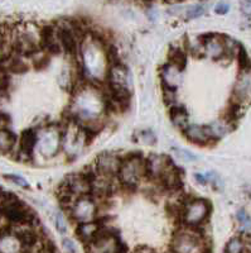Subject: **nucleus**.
Returning a JSON list of instances; mask_svg holds the SVG:
<instances>
[{
  "label": "nucleus",
  "instance_id": "13",
  "mask_svg": "<svg viewBox=\"0 0 251 253\" xmlns=\"http://www.w3.org/2000/svg\"><path fill=\"white\" fill-rule=\"evenodd\" d=\"M123 158L114 153H103L96 158V162L94 165V171L101 175L111 176V177H117V172L120 170Z\"/></svg>",
  "mask_w": 251,
  "mask_h": 253
},
{
  "label": "nucleus",
  "instance_id": "29",
  "mask_svg": "<svg viewBox=\"0 0 251 253\" xmlns=\"http://www.w3.org/2000/svg\"><path fill=\"white\" fill-rule=\"evenodd\" d=\"M6 178H8L9 181H12L13 184L18 185L19 187H24V189H28L29 184L27 181L26 178L22 177V176H18V175H6Z\"/></svg>",
  "mask_w": 251,
  "mask_h": 253
},
{
  "label": "nucleus",
  "instance_id": "35",
  "mask_svg": "<svg viewBox=\"0 0 251 253\" xmlns=\"http://www.w3.org/2000/svg\"><path fill=\"white\" fill-rule=\"evenodd\" d=\"M245 246H246V251L249 253H251V234H248L245 237Z\"/></svg>",
  "mask_w": 251,
  "mask_h": 253
},
{
  "label": "nucleus",
  "instance_id": "14",
  "mask_svg": "<svg viewBox=\"0 0 251 253\" xmlns=\"http://www.w3.org/2000/svg\"><path fill=\"white\" fill-rule=\"evenodd\" d=\"M160 79L164 89H174L177 90L182 81V67L168 62L160 70Z\"/></svg>",
  "mask_w": 251,
  "mask_h": 253
},
{
  "label": "nucleus",
  "instance_id": "1",
  "mask_svg": "<svg viewBox=\"0 0 251 253\" xmlns=\"http://www.w3.org/2000/svg\"><path fill=\"white\" fill-rule=\"evenodd\" d=\"M73 96L71 103V121L91 130H97L108 112L106 95L97 85L86 81L85 85L73 87Z\"/></svg>",
  "mask_w": 251,
  "mask_h": 253
},
{
  "label": "nucleus",
  "instance_id": "36",
  "mask_svg": "<svg viewBox=\"0 0 251 253\" xmlns=\"http://www.w3.org/2000/svg\"><path fill=\"white\" fill-rule=\"evenodd\" d=\"M203 253H207V252H203Z\"/></svg>",
  "mask_w": 251,
  "mask_h": 253
},
{
  "label": "nucleus",
  "instance_id": "23",
  "mask_svg": "<svg viewBox=\"0 0 251 253\" xmlns=\"http://www.w3.org/2000/svg\"><path fill=\"white\" fill-rule=\"evenodd\" d=\"M236 219L240 225V229L243 230L244 233H249L251 230V218L248 211L244 209H240L236 214Z\"/></svg>",
  "mask_w": 251,
  "mask_h": 253
},
{
  "label": "nucleus",
  "instance_id": "4",
  "mask_svg": "<svg viewBox=\"0 0 251 253\" xmlns=\"http://www.w3.org/2000/svg\"><path fill=\"white\" fill-rule=\"evenodd\" d=\"M146 177L145 160L140 156H129L124 158L117 172V181L128 189L137 187Z\"/></svg>",
  "mask_w": 251,
  "mask_h": 253
},
{
  "label": "nucleus",
  "instance_id": "32",
  "mask_svg": "<svg viewBox=\"0 0 251 253\" xmlns=\"http://www.w3.org/2000/svg\"><path fill=\"white\" fill-rule=\"evenodd\" d=\"M240 8H241V12L244 14L248 15V17H251V0H243Z\"/></svg>",
  "mask_w": 251,
  "mask_h": 253
},
{
  "label": "nucleus",
  "instance_id": "6",
  "mask_svg": "<svg viewBox=\"0 0 251 253\" xmlns=\"http://www.w3.org/2000/svg\"><path fill=\"white\" fill-rule=\"evenodd\" d=\"M211 213V205L203 199H192L184 203L180 209V219L184 227L196 228L205 223Z\"/></svg>",
  "mask_w": 251,
  "mask_h": 253
},
{
  "label": "nucleus",
  "instance_id": "12",
  "mask_svg": "<svg viewBox=\"0 0 251 253\" xmlns=\"http://www.w3.org/2000/svg\"><path fill=\"white\" fill-rule=\"evenodd\" d=\"M251 101V70L240 72L232 91V103L244 107Z\"/></svg>",
  "mask_w": 251,
  "mask_h": 253
},
{
  "label": "nucleus",
  "instance_id": "8",
  "mask_svg": "<svg viewBox=\"0 0 251 253\" xmlns=\"http://www.w3.org/2000/svg\"><path fill=\"white\" fill-rule=\"evenodd\" d=\"M70 215L77 224L85 223V221H91L96 219L97 211H99V205H97L96 198L92 194L90 195H83L77 198L69 209Z\"/></svg>",
  "mask_w": 251,
  "mask_h": 253
},
{
  "label": "nucleus",
  "instance_id": "5",
  "mask_svg": "<svg viewBox=\"0 0 251 253\" xmlns=\"http://www.w3.org/2000/svg\"><path fill=\"white\" fill-rule=\"evenodd\" d=\"M172 253H203L206 252L205 238L196 228L185 227L174 234Z\"/></svg>",
  "mask_w": 251,
  "mask_h": 253
},
{
  "label": "nucleus",
  "instance_id": "20",
  "mask_svg": "<svg viewBox=\"0 0 251 253\" xmlns=\"http://www.w3.org/2000/svg\"><path fill=\"white\" fill-rule=\"evenodd\" d=\"M171 119L173 126L177 128V129L184 130L188 126V113L184 108H179V107H173L171 110Z\"/></svg>",
  "mask_w": 251,
  "mask_h": 253
},
{
  "label": "nucleus",
  "instance_id": "25",
  "mask_svg": "<svg viewBox=\"0 0 251 253\" xmlns=\"http://www.w3.org/2000/svg\"><path fill=\"white\" fill-rule=\"evenodd\" d=\"M163 98H164V101H166L168 107H176V103H177V90L164 89L163 87Z\"/></svg>",
  "mask_w": 251,
  "mask_h": 253
},
{
  "label": "nucleus",
  "instance_id": "22",
  "mask_svg": "<svg viewBox=\"0 0 251 253\" xmlns=\"http://www.w3.org/2000/svg\"><path fill=\"white\" fill-rule=\"evenodd\" d=\"M246 246H245V239L241 237H234L227 242L226 245V253H245Z\"/></svg>",
  "mask_w": 251,
  "mask_h": 253
},
{
  "label": "nucleus",
  "instance_id": "27",
  "mask_svg": "<svg viewBox=\"0 0 251 253\" xmlns=\"http://www.w3.org/2000/svg\"><path fill=\"white\" fill-rule=\"evenodd\" d=\"M206 8L203 5H193L185 12V15L188 19H194V18H200L201 15L205 14Z\"/></svg>",
  "mask_w": 251,
  "mask_h": 253
},
{
  "label": "nucleus",
  "instance_id": "30",
  "mask_svg": "<svg viewBox=\"0 0 251 253\" xmlns=\"http://www.w3.org/2000/svg\"><path fill=\"white\" fill-rule=\"evenodd\" d=\"M62 247L66 251V253H76V245L72 239L67 238V237L62 238Z\"/></svg>",
  "mask_w": 251,
  "mask_h": 253
},
{
  "label": "nucleus",
  "instance_id": "17",
  "mask_svg": "<svg viewBox=\"0 0 251 253\" xmlns=\"http://www.w3.org/2000/svg\"><path fill=\"white\" fill-rule=\"evenodd\" d=\"M103 230V225H101L100 221H97L96 219L91 221H85V223H80L77 224L76 228V234H77L78 238L82 242H85L86 245L90 243V242L94 241L99 233Z\"/></svg>",
  "mask_w": 251,
  "mask_h": 253
},
{
  "label": "nucleus",
  "instance_id": "3",
  "mask_svg": "<svg viewBox=\"0 0 251 253\" xmlns=\"http://www.w3.org/2000/svg\"><path fill=\"white\" fill-rule=\"evenodd\" d=\"M94 130L80 126L73 121H70L65 126H62V142L61 151L69 158H76L82 153L86 146L91 141Z\"/></svg>",
  "mask_w": 251,
  "mask_h": 253
},
{
  "label": "nucleus",
  "instance_id": "15",
  "mask_svg": "<svg viewBox=\"0 0 251 253\" xmlns=\"http://www.w3.org/2000/svg\"><path fill=\"white\" fill-rule=\"evenodd\" d=\"M185 138L196 144H207L214 141L209 126H201V124H188L187 128L183 130Z\"/></svg>",
  "mask_w": 251,
  "mask_h": 253
},
{
  "label": "nucleus",
  "instance_id": "10",
  "mask_svg": "<svg viewBox=\"0 0 251 253\" xmlns=\"http://www.w3.org/2000/svg\"><path fill=\"white\" fill-rule=\"evenodd\" d=\"M146 177H150L158 182H162L166 176L174 169L172 162L166 156L150 155L145 158Z\"/></svg>",
  "mask_w": 251,
  "mask_h": 253
},
{
  "label": "nucleus",
  "instance_id": "18",
  "mask_svg": "<svg viewBox=\"0 0 251 253\" xmlns=\"http://www.w3.org/2000/svg\"><path fill=\"white\" fill-rule=\"evenodd\" d=\"M0 253H23V246L14 232L0 237Z\"/></svg>",
  "mask_w": 251,
  "mask_h": 253
},
{
  "label": "nucleus",
  "instance_id": "34",
  "mask_svg": "<svg viewBox=\"0 0 251 253\" xmlns=\"http://www.w3.org/2000/svg\"><path fill=\"white\" fill-rule=\"evenodd\" d=\"M6 86V78L3 75V74H0V92L3 91Z\"/></svg>",
  "mask_w": 251,
  "mask_h": 253
},
{
  "label": "nucleus",
  "instance_id": "16",
  "mask_svg": "<svg viewBox=\"0 0 251 253\" xmlns=\"http://www.w3.org/2000/svg\"><path fill=\"white\" fill-rule=\"evenodd\" d=\"M38 130L37 129H26L19 138V153L24 158L29 160L33 157L36 146H37Z\"/></svg>",
  "mask_w": 251,
  "mask_h": 253
},
{
  "label": "nucleus",
  "instance_id": "24",
  "mask_svg": "<svg viewBox=\"0 0 251 253\" xmlns=\"http://www.w3.org/2000/svg\"><path fill=\"white\" fill-rule=\"evenodd\" d=\"M172 152H173L174 157L183 162H193L197 160V156L193 155V153L189 152V151L187 150L178 148V147H173V148H172Z\"/></svg>",
  "mask_w": 251,
  "mask_h": 253
},
{
  "label": "nucleus",
  "instance_id": "2",
  "mask_svg": "<svg viewBox=\"0 0 251 253\" xmlns=\"http://www.w3.org/2000/svg\"><path fill=\"white\" fill-rule=\"evenodd\" d=\"M77 55L83 80L95 85L105 83L111 62L104 41L97 36L86 33L78 46Z\"/></svg>",
  "mask_w": 251,
  "mask_h": 253
},
{
  "label": "nucleus",
  "instance_id": "28",
  "mask_svg": "<svg viewBox=\"0 0 251 253\" xmlns=\"http://www.w3.org/2000/svg\"><path fill=\"white\" fill-rule=\"evenodd\" d=\"M139 139L142 143L146 144V146H151L155 143V135L151 130H142L139 133Z\"/></svg>",
  "mask_w": 251,
  "mask_h": 253
},
{
  "label": "nucleus",
  "instance_id": "9",
  "mask_svg": "<svg viewBox=\"0 0 251 253\" xmlns=\"http://www.w3.org/2000/svg\"><path fill=\"white\" fill-rule=\"evenodd\" d=\"M123 243L116 236L103 228L99 236L87 243V253H124Z\"/></svg>",
  "mask_w": 251,
  "mask_h": 253
},
{
  "label": "nucleus",
  "instance_id": "26",
  "mask_svg": "<svg viewBox=\"0 0 251 253\" xmlns=\"http://www.w3.org/2000/svg\"><path fill=\"white\" fill-rule=\"evenodd\" d=\"M54 224H56V229L58 230V233H61V234L67 233V228H69V225H67V220L62 213L56 214V218H54Z\"/></svg>",
  "mask_w": 251,
  "mask_h": 253
},
{
  "label": "nucleus",
  "instance_id": "33",
  "mask_svg": "<svg viewBox=\"0 0 251 253\" xmlns=\"http://www.w3.org/2000/svg\"><path fill=\"white\" fill-rule=\"evenodd\" d=\"M196 180H197L198 184L201 185H207L209 184V178H207V175H202V173H196L194 175Z\"/></svg>",
  "mask_w": 251,
  "mask_h": 253
},
{
  "label": "nucleus",
  "instance_id": "21",
  "mask_svg": "<svg viewBox=\"0 0 251 253\" xmlns=\"http://www.w3.org/2000/svg\"><path fill=\"white\" fill-rule=\"evenodd\" d=\"M15 142H17V138L12 130H9L8 128L0 129V152H10L14 148Z\"/></svg>",
  "mask_w": 251,
  "mask_h": 253
},
{
  "label": "nucleus",
  "instance_id": "37",
  "mask_svg": "<svg viewBox=\"0 0 251 253\" xmlns=\"http://www.w3.org/2000/svg\"><path fill=\"white\" fill-rule=\"evenodd\" d=\"M225 253H226V252H225Z\"/></svg>",
  "mask_w": 251,
  "mask_h": 253
},
{
  "label": "nucleus",
  "instance_id": "7",
  "mask_svg": "<svg viewBox=\"0 0 251 253\" xmlns=\"http://www.w3.org/2000/svg\"><path fill=\"white\" fill-rule=\"evenodd\" d=\"M62 128L60 126H44L38 130V139L36 150L44 158H52L61 151Z\"/></svg>",
  "mask_w": 251,
  "mask_h": 253
},
{
  "label": "nucleus",
  "instance_id": "19",
  "mask_svg": "<svg viewBox=\"0 0 251 253\" xmlns=\"http://www.w3.org/2000/svg\"><path fill=\"white\" fill-rule=\"evenodd\" d=\"M207 126H209L210 133H211L214 141L215 139H221L222 137L227 135L232 130V126H234L231 122L227 121V119H218V121L212 122Z\"/></svg>",
  "mask_w": 251,
  "mask_h": 253
},
{
  "label": "nucleus",
  "instance_id": "31",
  "mask_svg": "<svg viewBox=\"0 0 251 253\" xmlns=\"http://www.w3.org/2000/svg\"><path fill=\"white\" fill-rule=\"evenodd\" d=\"M228 10H230V5L226 3H218L215 6V13L218 15H225L226 13H228Z\"/></svg>",
  "mask_w": 251,
  "mask_h": 253
},
{
  "label": "nucleus",
  "instance_id": "11",
  "mask_svg": "<svg viewBox=\"0 0 251 253\" xmlns=\"http://www.w3.org/2000/svg\"><path fill=\"white\" fill-rule=\"evenodd\" d=\"M201 41H202L203 56L216 61L227 58V55H226L225 37L223 36L207 35L201 37Z\"/></svg>",
  "mask_w": 251,
  "mask_h": 253
}]
</instances>
